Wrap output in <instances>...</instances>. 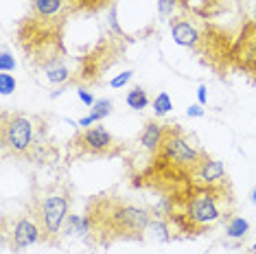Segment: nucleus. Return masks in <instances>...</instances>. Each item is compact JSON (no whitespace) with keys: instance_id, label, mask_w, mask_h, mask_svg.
Here are the masks:
<instances>
[{"instance_id":"nucleus-1","label":"nucleus","mask_w":256,"mask_h":254,"mask_svg":"<svg viewBox=\"0 0 256 254\" xmlns=\"http://www.w3.org/2000/svg\"><path fill=\"white\" fill-rule=\"evenodd\" d=\"M88 226L103 241L112 239H140L149 226V212L123 202L96 198L88 204Z\"/></svg>"},{"instance_id":"nucleus-2","label":"nucleus","mask_w":256,"mask_h":254,"mask_svg":"<svg viewBox=\"0 0 256 254\" xmlns=\"http://www.w3.org/2000/svg\"><path fill=\"white\" fill-rule=\"evenodd\" d=\"M224 200H228V193L219 184L193 188L182 202V210L171 212V217H176V222L184 230L200 234L202 230L214 226L224 217V208H221Z\"/></svg>"},{"instance_id":"nucleus-3","label":"nucleus","mask_w":256,"mask_h":254,"mask_svg":"<svg viewBox=\"0 0 256 254\" xmlns=\"http://www.w3.org/2000/svg\"><path fill=\"white\" fill-rule=\"evenodd\" d=\"M68 210H70V193L64 184H53L44 188L42 195L33 198V217L42 228V241L57 244V236L68 219Z\"/></svg>"},{"instance_id":"nucleus-4","label":"nucleus","mask_w":256,"mask_h":254,"mask_svg":"<svg viewBox=\"0 0 256 254\" xmlns=\"http://www.w3.org/2000/svg\"><path fill=\"white\" fill-rule=\"evenodd\" d=\"M0 140H2V152L11 154L16 158H24L31 152L33 145V123L24 114L2 112V123H0Z\"/></svg>"},{"instance_id":"nucleus-5","label":"nucleus","mask_w":256,"mask_h":254,"mask_svg":"<svg viewBox=\"0 0 256 254\" xmlns=\"http://www.w3.org/2000/svg\"><path fill=\"white\" fill-rule=\"evenodd\" d=\"M160 158H164L166 162H171L173 166H186V169H193L200 162L202 152H197L186 142L184 134L180 132V125H164V140H162L160 149L156 152Z\"/></svg>"},{"instance_id":"nucleus-6","label":"nucleus","mask_w":256,"mask_h":254,"mask_svg":"<svg viewBox=\"0 0 256 254\" xmlns=\"http://www.w3.org/2000/svg\"><path fill=\"white\" fill-rule=\"evenodd\" d=\"M72 145H79L81 152L88 156H114L118 152V140L110 134L106 127H90L81 130L74 136Z\"/></svg>"},{"instance_id":"nucleus-7","label":"nucleus","mask_w":256,"mask_h":254,"mask_svg":"<svg viewBox=\"0 0 256 254\" xmlns=\"http://www.w3.org/2000/svg\"><path fill=\"white\" fill-rule=\"evenodd\" d=\"M42 239V228H40L36 217H20L16 222L14 230H11V248L14 250H22L26 246H33Z\"/></svg>"},{"instance_id":"nucleus-8","label":"nucleus","mask_w":256,"mask_h":254,"mask_svg":"<svg viewBox=\"0 0 256 254\" xmlns=\"http://www.w3.org/2000/svg\"><path fill=\"white\" fill-rule=\"evenodd\" d=\"M190 176H193L200 184H204V186H214V184H219L224 180L226 169L219 160H212V158H208L206 154H202L200 162L190 169Z\"/></svg>"},{"instance_id":"nucleus-9","label":"nucleus","mask_w":256,"mask_h":254,"mask_svg":"<svg viewBox=\"0 0 256 254\" xmlns=\"http://www.w3.org/2000/svg\"><path fill=\"white\" fill-rule=\"evenodd\" d=\"M162 140H164V125L156 123V120H149V123L144 125L140 142L149 149V152H158L160 145H162Z\"/></svg>"},{"instance_id":"nucleus-10","label":"nucleus","mask_w":256,"mask_h":254,"mask_svg":"<svg viewBox=\"0 0 256 254\" xmlns=\"http://www.w3.org/2000/svg\"><path fill=\"white\" fill-rule=\"evenodd\" d=\"M171 33H173V40H176L180 46H193L197 40H200L197 28L190 26L188 22H176V24L171 26Z\"/></svg>"},{"instance_id":"nucleus-11","label":"nucleus","mask_w":256,"mask_h":254,"mask_svg":"<svg viewBox=\"0 0 256 254\" xmlns=\"http://www.w3.org/2000/svg\"><path fill=\"white\" fill-rule=\"evenodd\" d=\"M33 11L40 16V18H55L57 14L64 7V0H31Z\"/></svg>"},{"instance_id":"nucleus-12","label":"nucleus","mask_w":256,"mask_h":254,"mask_svg":"<svg viewBox=\"0 0 256 254\" xmlns=\"http://www.w3.org/2000/svg\"><path fill=\"white\" fill-rule=\"evenodd\" d=\"M243 57H246V66L252 72H256V26H250L248 28L246 50H243Z\"/></svg>"},{"instance_id":"nucleus-13","label":"nucleus","mask_w":256,"mask_h":254,"mask_svg":"<svg viewBox=\"0 0 256 254\" xmlns=\"http://www.w3.org/2000/svg\"><path fill=\"white\" fill-rule=\"evenodd\" d=\"M248 230L250 224L243 217H230L228 224H226V236H230V239H243L248 234Z\"/></svg>"},{"instance_id":"nucleus-14","label":"nucleus","mask_w":256,"mask_h":254,"mask_svg":"<svg viewBox=\"0 0 256 254\" xmlns=\"http://www.w3.org/2000/svg\"><path fill=\"white\" fill-rule=\"evenodd\" d=\"M127 106H130L132 110H144L149 106V96L147 92H144L142 88H132L130 92H127Z\"/></svg>"},{"instance_id":"nucleus-15","label":"nucleus","mask_w":256,"mask_h":254,"mask_svg":"<svg viewBox=\"0 0 256 254\" xmlns=\"http://www.w3.org/2000/svg\"><path fill=\"white\" fill-rule=\"evenodd\" d=\"M151 106H154L156 116H164L166 112H171V110H173V103H171V96H168V92H160V94L154 99Z\"/></svg>"},{"instance_id":"nucleus-16","label":"nucleus","mask_w":256,"mask_h":254,"mask_svg":"<svg viewBox=\"0 0 256 254\" xmlns=\"http://www.w3.org/2000/svg\"><path fill=\"white\" fill-rule=\"evenodd\" d=\"M110 112H112V101L103 99V101H96L94 106H92V116H94V120H101L110 116Z\"/></svg>"},{"instance_id":"nucleus-17","label":"nucleus","mask_w":256,"mask_h":254,"mask_svg":"<svg viewBox=\"0 0 256 254\" xmlns=\"http://www.w3.org/2000/svg\"><path fill=\"white\" fill-rule=\"evenodd\" d=\"M68 2L77 9H101L112 2V0H68Z\"/></svg>"},{"instance_id":"nucleus-18","label":"nucleus","mask_w":256,"mask_h":254,"mask_svg":"<svg viewBox=\"0 0 256 254\" xmlns=\"http://www.w3.org/2000/svg\"><path fill=\"white\" fill-rule=\"evenodd\" d=\"M68 79V68L66 66H50L48 68V82L50 84H62Z\"/></svg>"},{"instance_id":"nucleus-19","label":"nucleus","mask_w":256,"mask_h":254,"mask_svg":"<svg viewBox=\"0 0 256 254\" xmlns=\"http://www.w3.org/2000/svg\"><path fill=\"white\" fill-rule=\"evenodd\" d=\"M16 90V79L9 72H0V94L7 96Z\"/></svg>"},{"instance_id":"nucleus-20","label":"nucleus","mask_w":256,"mask_h":254,"mask_svg":"<svg viewBox=\"0 0 256 254\" xmlns=\"http://www.w3.org/2000/svg\"><path fill=\"white\" fill-rule=\"evenodd\" d=\"M16 68V60L9 55V50H2V55H0V72H9Z\"/></svg>"},{"instance_id":"nucleus-21","label":"nucleus","mask_w":256,"mask_h":254,"mask_svg":"<svg viewBox=\"0 0 256 254\" xmlns=\"http://www.w3.org/2000/svg\"><path fill=\"white\" fill-rule=\"evenodd\" d=\"M132 77H134V72H132V70H127V72H123V74H118V77H114L112 82H110V86H112V88H123V86L130 82Z\"/></svg>"},{"instance_id":"nucleus-22","label":"nucleus","mask_w":256,"mask_h":254,"mask_svg":"<svg viewBox=\"0 0 256 254\" xmlns=\"http://www.w3.org/2000/svg\"><path fill=\"white\" fill-rule=\"evenodd\" d=\"M158 4H160V14L162 16L173 14V9H176V0H158Z\"/></svg>"},{"instance_id":"nucleus-23","label":"nucleus","mask_w":256,"mask_h":254,"mask_svg":"<svg viewBox=\"0 0 256 254\" xmlns=\"http://www.w3.org/2000/svg\"><path fill=\"white\" fill-rule=\"evenodd\" d=\"M79 99L84 101L86 106H94V103H96V101H94V96H92L90 92H86V90H79Z\"/></svg>"},{"instance_id":"nucleus-24","label":"nucleus","mask_w":256,"mask_h":254,"mask_svg":"<svg viewBox=\"0 0 256 254\" xmlns=\"http://www.w3.org/2000/svg\"><path fill=\"white\" fill-rule=\"evenodd\" d=\"M186 114H188V116H204V106H190L188 110H186Z\"/></svg>"},{"instance_id":"nucleus-25","label":"nucleus","mask_w":256,"mask_h":254,"mask_svg":"<svg viewBox=\"0 0 256 254\" xmlns=\"http://www.w3.org/2000/svg\"><path fill=\"white\" fill-rule=\"evenodd\" d=\"M197 99H200V106H206V103H208V96H206V86H200V90H197Z\"/></svg>"},{"instance_id":"nucleus-26","label":"nucleus","mask_w":256,"mask_h":254,"mask_svg":"<svg viewBox=\"0 0 256 254\" xmlns=\"http://www.w3.org/2000/svg\"><path fill=\"white\" fill-rule=\"evenodd\" d=\"M92 123H96L92 114H90V116H84V118H79V120H77V125H79V127H84V130H86L88 125H92Z\"/></svg>"},{"instance_id":"nucleus-27","label":"nucleus","mask_w":256,"mask_h":254,"mask_svg":"<svg viewBox=\"0 0 256 254\" xmlns=\"http://www.w3.org/2000/svg\"><path fill=\"white\" fill-rule=\"evenodd\" d=\"M252 202H254V204H256V188L252 190Z\"/></svg>"},{"instance_id":"nucleus-28","label":"nucleus","mask_w":256,"mask_h":254,"mask_svg":"<svg viewBox=\"0 0 256 254\" xmlns=\"http://www.w3.org/2000/svg\"><path fill=\"white\" fill-rule=\"evenodd\" d=\"M252 252H256V244H254V246H252Z\"/></svg>"},{"instance_id":"nucleus-29","label":"nucleus","mask_w":256,"mask_h":254,"mask_svg":"<svg viewBox=\"0 0 256 254\" xmlns=\"http://www.w3.org/2000/svg\"><path fill=\"white\" fill-rule=\"evenodd\" d=\"M254 14H256V4H254Z\"/></svg>"}]
</instances>
